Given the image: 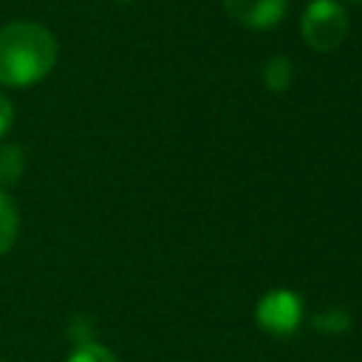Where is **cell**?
<instances>
[{
	"mask_svg": "<svg viewBox=\"0 0 362 362\" xmlns=\"http://www.w3.org/2000/svg\"><path fill=\"white\" fill-rule=\"evenodd\" d=\"M59 57L54 34L31 20L0 25V85L31 88L42 82Z\"/></svg>",
	"mask_w": 362,
	"mask_h": 362,
	"instance_id": "obj_1",
	"label": "cell"
},
{
	"mask_svg": "<svg viewBox=\"0 0 362 362\" xmlns=\"http://www.w3.org/2000/svg\"><path fill=\"white\" fill-rule=\"evenodd\" d=\"M300 31L311 51L331 54L348 37V11L339 0H311L300 17Z\"/></svg>",
	"mask_w": 362,
	"mask_h": 362,
	"instance_id": "obj_2",
	"label": "cell"
},
{
	"mask_svg": "<svg viewBox=\"0 0 362 362\" xmlns=\"http://www.w3.org/2000/svg\"><path fill=\"white\" fill-rule=\"evenodd\" d=\"M255 320L272 337H291L303 322V300L288 288H272L260 297Z\"/></svg>",
	"mask_w": 362,
	"mask_h": 362,
	"instance_id": "obj_3",
	"label": "cell"
},
{
	"mask_svg": "<svg viewBox=\"0 0 362 362\" xmlns=\"http://www.w3.org/2000/svg\"><path fill=\"white\" fill-rule=\"evenodd\" d=\"M288 0H223V11L252 31L274 28L286 17Z\"/></svg>",
	"mask_w": 362,
	"mask_h": 362,
	"instance_id": "obj_4",
	"label": "cell"
},
{
	"mask_svg": "<svg viewBox=\"0 0 362 362\" xmlns=\"http://www.w3.org/2000/svg\"><path fill=\"white\" fill-rule=\"evenodd\" d=\"M25 170V150L17 141L0 144V187H11L23 178Z\"/></svg>",
	"mask_w": 362,
	"mask_h": 362,
	"instance_id": "obj_5",
	"label": "cell"
},
{
	"mask_svg": "<svg viewBox=\"0 0 362 362\" xmlns=\"http://www.w3.org/2000/svg\"><path fill=\"white\" fill-rule=\"evenodd\" d=\"M20 232V212L14 206V201L0 189V255H6Z\"/></svg>",
	"mask_w": 362,
	"mask_h": 362,
	"instance_id": "obj_6",
	"label": "cell"
},
{
	"mask_svg": "<svg viewBox=\"0 0 362 362\" xmlns=\"http://www.w3.org/2000/svg\"><path fill=\"white\" fill-rule=\"evenodd\" d=\"M291 76H294V68H291V62L286 57L277 54V57L266 59V65H263V85L272 93H283L291 85Z\"/></svg>",
	"mask_w": 362,
	"mask_h": 362,
	"instance_id": "obj_7",
	"label": "cell"
},
{
	"mask_svg": "<svg viewBox=\"0 0 362 362\" xmlns=\"http://www.w3.org/2000/svg\"><path fill=\"white\" fill-rule=\"evenodd\" d=\"M65 362H119L105 345L93 342V339H79L76 348L71 351V356Z\"/></svg>",
	"mask_w": 362,
	"mask_h": 362,
	"instance_id": "obj_8",
	"label": "cell"
},
{
	"mask_svg": "<svg viewBox=\"0 0 362 362\" xmlns=\"http://www.w3.org/2000/svg\"><path fill=\"white\" fill-rule=\"evenodd\" d=\"M348 325H351V320H348V314L339 311V308H331V311H322V314L314 317V328H320V331L339 334V331H345Z\"/></svg>",
	"mask_w": 362,
	"mask_h": 362,
	"instance_id": "obj_9",
	"label": "cell"
},
{
	"mask_svg": "<svg viewBox=\"0 0 362 362\" xmlns=\"http://www.w3.org/2000/svg\"><path fill=\"white\" fill-rule=\"evenodd\" d=\"M11 124H14V105H11L8 96L0 90V139L8 133Z\"/></svg>",
	"mask_w": 362,
	"mask_h": 362,
	"instance_id": "obj_10",
	"label": "cell"
},
{
	"mask_svg": "<svg viewBox=\"0 0 362 362\" xmlns=\"http://www.w3.org/2000/svg\"><path fill=\"white\" fill-rule=\"evenodd\" d=\"M348 3H354V6H362V0H348Z\"/></svg>",
	"mask_w": 362,
	"mask_h": 362,
	"instance_id": "obj_11",
	"label": "cell"
},
{
	"mask_svg": "<svg viewBox=\"0 0 362 362\" xmlns=\"http://www.w3.org/2000/svg\"><path fill=\"white\" fill-rule=\"evenodd\" d=\"M116 3H130V0H116Z\"/></svg>",
	"mask_w": 362,
	"mask_h": 362,
	"instance_id": "obj_12",
	"label": "cell"
}]
</instances>
